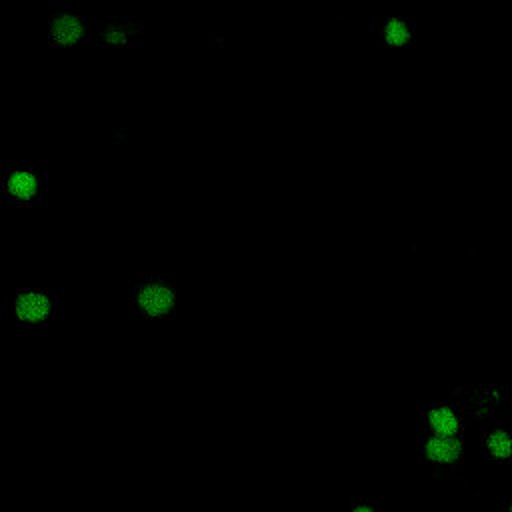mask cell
I'll use <instances>...</instances> for the list:
<instances>
[{
    "instance_id": "cell-1",
    "label": "cell",
    "mask_w": 512,
    "mask_h": 512,
    "mask_svg": "<svg viewBox=\"0 0 512 512\" xmlns=\"http://www.w3.org/2000/svg\"><path fill=\"white\" fill-rule=\"evenodd\" d=\"M48 40L54 46H80L92 40V24L76 6H56L48 12Z\"/></svg>"
},
{
    "instance_id": "cell-2",
    "label": "cell",
    "mask_w": 512,
    "mask_h": 512,
    "mask_svg": "<svg viewBox=\"0 0 512 512\" xmlns=\"http://www.w3.org/2000/svg\"><path fill=\"white\" fill-rule=\"evenodd\" d=\"M142 36H144V28L138 18L98 16L92 22V40L106 48L132 46V44H138Z\"/></svg>"
},
{
    "instance_id": "cell-3",
    "label": "cell",
    "mask_w": 512,
    "mask_h": 512,
    "mask_svg": "<svg viewBox=\"0 0 512 512\" xmlns=\"http://www.w3.org/2000/svg\"><path fill=\"white\" fill-rule=\"evenodd\" d=\"M510 402V390L504 386H476L460 390V406L476 416L498 414Z\"/></svg>"
},
{
    "instance_id": "cell-4",
    "label": "cell",
    "mask_w": 512,
    "mask_h": 512,
    "mask_svg": "<svg viewBox=\"0 0 512 512\" xmlns=\"http://www.w3.org/2000/svg\"><path fill=\"white\" fill-rule=\"evenodd\" d=\"M426 434H460L464 428V412L456 404H428L420 416Z\"/></svg>"
},
{
    "instance_id": "cell-5",
    "label": "cell",
    "mask_w": 512,
    "mask_h": 512,
    "mask_svg": "<svg viewBox=\"0 0 512 512\" xmlns=\"http://www.w3.org/2000/svg\"><path fill=\"white\" fill-rule=\"evenodd\" d=\"M422 456L436 466H452L464 454L460 434H424L420 444Z\"/></svg>"
},
{
    "instance_id": "cell-6",
    "label": "cell",
    "mask_w": 512,
    "mask_h": 512,
    "mask_svg": "<svg viewBox=\"0 0 512 512\" xmlns=\"http://www.w3.org/2000/svg\"><path fill=\"white\" fill-rule=\"evenodd\" d=\"M4 192L16 202H32L42 192V180L30 166H14L4 174Z\"/></svg>"
},
{
    "instance_id": "cell-7",
    "label": "cell",
    "mask_w": 512,
    "mask_h": 512,
    "mask_svg": "<svg viewBox=\"0 0 512 512\" xmlns=\"http://www.w3.org/2000/svg\"><path fill=\"white\" fill-rule=\"evenodd\" d=\"M50 310L52 302L46 292H20L14 300V312L20 324H42L48 320Z\"/></svg>"
},
{
    "instance_id": "cell-8",
    "label": "cell",
    "mask_w": 512,
    "mask_h": 512,
    "mask_svg": "<svg viewBox=\"0 0 512 512\" xmlns=\"http://www.w3.org/2000/svg\"><path fill=\"white\" fill-rule=\"evenodd\" d=\"M134 304L146 314H164L174 304V292L160 280H148L136 288Z\"/></svg>"
},
{
    "instance_id": "cell-9",
    "label": "cell",
    "mask_w": 512,
    "mask_h": 512,
    "mask_svg": "<svg viewBox=\"0 0 512 512\" xmlns=\"http://www.w3.org/2000/svg\"><path fill=\"white\" fill-rule=\"evenodd\" d=\"M482 454L494 462L512 460V426L496 422L482 432L480 438Z\"/></svg>"
},
{
    "instance_id": "cell-10",
    "label": "cell",
    "mask_w": 512,
    "mask_h": 512,
    "mask_svg": "<svg viewBox=\"0 0 512 512\" xmlns=\"http://www.w3.org/2000/svg\"><path fill=\"white\" fill-rule=\"evenodd\" d=\"M378 38L390 46H408L414 38V24L406 16L386 18L378 30Z\"/></svg>"
},
{
    "instance_id": "cell-11",
    "label": "cell",
    "mask_w": 512,
    "mask_h": 512,
    "mask_svg": "<svg viewBox=\"0 0 512 512\" xmlns=\"http://www.w3.org/2000/svg\"><path fill=\"white\" fill-rule=\"evenodd\" d=\"M502 506H504V508H506V510H510V512H512V498H508V500H504V502H502Z\"/></svg>"
}]
</instances>
